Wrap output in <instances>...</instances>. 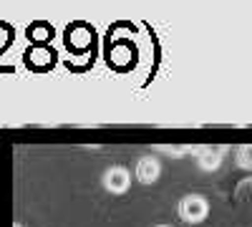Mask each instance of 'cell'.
Here are the masks:
<instances>
[{
  "label": "cell",
  "instance_id": "cell-1",
  "mask_svg": "<svg viewBox=\"0 0 252 227\" xmlns=\"http://www.w3.org/2000/svg\"><path fill=\"white\" fill-rule=\"evenodd\" d=\"M179 212H182V217L189 220V222H199V220L207 217L209 204H207V199L199 197V195H189V197L179 204Z\"/></svg>",
  "mask_w": 252,
  "mask_h": 227
},
{
  "label": "cell",
  "instance_id": "cell-2",
  "mask_svg": "<svg viewBox=\"0 0 252 227\" xmlns=\"http://www.w3.org/2000/svg\"><path fill=\"white\" fill-rule=\"evenodd\" d=\"M106 190L109 192H126V190H129V172H126V169H111L109 174H106Z\"/></svg>",
  "mask_w": 252,
  "mask_h": 227
},
{
  "label": "cell",
  "instance_id": "cell-3",
  "mask_svg": "<svg viewBox=\"0 0 252 227\" xmlns=\"http://www.w3.org/2000/svg\"><path fill=\"white\" fill-rule=\"evenodd\" d=\"M136 174H139L141 182H152V179H157V174H159V164H157L154 159H141L139 167H136Z\"/></svg>",
  "mask_w": 252,
  "mask_h": 227
},
{
  "label": "cell",
  "instance_id": "cell-4",
  "mask_svg": "<svg viewBox=\"0 0 252 227\" xmlns=\"http://www.w3.org/2000/svg\"><path fill=\"white\" fill-rule=\"evenodd\" d=\"M202 167L204 169H215L217 167V162H220V152L217 149H212V152H207V154H202Z\"/></svg>",
  "mask_w": 252,
  "mask_h": 227
},
{
  "label": "cell",
  "instance_id": "cell-5",
  "mask_svg": "<svg viewBox=\"0 0 252 227\" xmlns=\"http://www.w3.org/2000/svg\"><path fill=\"white\" fill-rule=\"evenodd\" d=\"M240 164H242V167H247V169H252V144L240 152Z\"/></svg>",
  "mask_w": 252,
  "mask_h": 227
}]
</instances>
